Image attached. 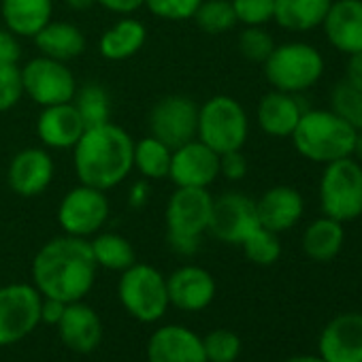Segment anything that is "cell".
<instances>
[{"instance_id":"cell-10","label":"cell","mask_w":362,"mask_h":362,"mask_svg":"<svg viewBox=\"0 0 362 362\" xmlns=\"http://www.w3.org/2000/svg\"><path fill=\"white\" fill-rule=\"evenodd\" d=\"M22 88L24 94L39 107L71 103L77 92V81L66 62L37 56L28 60L22 69Z\"/></svg>"},{"instance_id":"cell-11","label":"cell","mask_w":362,"mask_h":362,"mask_svg":"<svg viewBox=\"0 0 362 362\" xmlns=\"http://www.w3.org/2000/svg\"><path fill=\"white\" fill-rule=\"evenodd\" d=\"M109 211L107 192L79 184L62 197L58 205V224L64 235L90 239L107 224Z\"/></svg>"},{"instance_id":"cell-1","label":"cell","mask_w":362,"mask_h":362,"mask_svg":"<svg viewBox=\"0 0 362 362\" xmlns=\"http://www.w3.org/2000/svg\"><path fill=\"white\" fill-rule=\"evenodd\" d=\"M98 264L90 239L62 235L47 241L33 260V286L41 296L64 303L83 300L96 281Z\"/></svg>"},{"instance_id":"cell-13","label":"cell","mask_w":362,"mask_h":362,"mask_svg":"<svg viewBox=\"0 0 362 362\" xmlns=\"http://www.w3.org/2000/svg\"><path fill=\"white\" fill-rule=\"evenodd\" d=\"M260 226L256 214V201L241 192H224L214 199L211 220L207 233H211L218 241L228 245H241L250 233Z\"/></svg>"},{"instance_id":"cell-43","label":"cell","mask_w":362,"mask_h":362,"mask_svg":"<svg viewBox=\"0 0 362 362\" xmlns=\"http://www.w3.org/2000/svg\"><path fill=\"white\" fill-rule=\"evenodd\" d=\"M96 5L117 16H132L134 11L145 7V0H96Z\"/></svg>"},{"instance_id":"cell-42","label":"cell","mask_w":362,"mask_h":362,"mask_svg":"<svg viewBox=\"0 0 362 362\" xmlns=\"http://www.w3.org/2000/svg\"><path fill=\"white\" fill-rule=\"evenodd\" d=\"M66 305H69V303H64V300L43 296V298H41V324L58 326V322H60L62 315H64Z\"/></svg>"},{"instance_id":"cell-35","label":"cell","mask_w":362,"mask_h":362,"mask_svg":"<svg viewBox=\"0 0 362 362\" xmlns=\"http://www.w3.org/2000/svg\"><path fill=\"white\" fill-rule=\"evenodd\" d=\"M241 339L235 330L216 328L203 337V349L207 362H235L241 356Z\"/></svg>"},{"instance_id":"cell-4","label":"cell","mask_w":362,"mask_h":362,"mask_svg":"<svg viewBox=\"0 0 362 362\" xmlns=\"http://www.w3.org/2000/svg\"><path fill=\"white\" fill-rule=\"evenodd\" d=\"M214 197L207 188H175L166 201V243L179 256H194L209 228Z\"/></svg>"},{"instance_id":"cell-2","label":"cell","mask_w":362,"mask_h":362,"mask_svg":"<svg viewBox=\"0 0 362 362\" xmlns=\"http://www.w3.org/2000/svg\"><path fill=\"white\" fill-rule=\"evenodd\" d=\"M134 139L111 119L83 130L73 147V164L79 184L96 190H113L132 173Z\"/></svg>"},{"instance_id":"cell-20","label":"cell","mask_w":362,"mask_h":362,"mask_svg":"<svg viewBox=\"0 0 362 362\" xmlns=\"http://www.w3.org/2000/svg\"><path fill=\"white\" fill-rule=\"evenodd\" d=\"M320 28L339 54L362 52V0H332Z\"/></svg>"},{"instance_id":"cell-26","label":"cell","mask_w":362,"mask_h":362,"mask_svg":"<svg viewBox=\"0 0 362 362\" xmlns=\"http://www.w3.org/2000/svg\"><path fill=\"white\" fill-rule=\"evenodd\" d=\"M7 30L16 37H30L54 20V0H3L0 3Z\"/></svg>"},{"instance_id":"cell-45","label":"cell","mask_w":362,"mask_h":362,"mask_svg":"<svg viewBox=\"0 0 362 362\" xmlns=\"http://www.w3.org/2000/svg\"><path fill=\"white\" fill-rule=\"evenodd\" d=\"M147 201H149V186H147V181L145 179L143 181H136V184L128 192V205L132 209H141V207L147 205Z\"/></svg>"},{"instance_id":"cell-30","label":"cell","mask_w":362,"mask_h":362,"mask_svg":"<svg viewBox=\"0 0 362 362\" xmlns=\"http://www.w3.org/2000/svg\"><path fill=\"white\" fill-rule=\"evenodd\" d=\"M90 247L96 264L107 271L122 273L136 262L132 243L117 233H96L90 241Z\"/></svg>"},{"instance_id":"cell-32","label":"cell","mask_w":362,"mask_h":362,"mask_svg":"<svg viewBox=\"0 0 362 362\" xmlns=\"http://www.w3.org/2000/svg\"><path fill=\"white\" fill-rule=\"evenodd\" d=\"M192 20L207 35H224L237 26V16L230 0H203Z\"/></svg>"},{"instance_id":"cell-15","label":"cell","mask_w":362,"mask_h":362,"mask_svg":"<svg viewBox=\"0 0 362 362\" xmlns=\"http://www.w3.org/2000/svg\"><path fill=\"white\" fill-rule=\"evenodd\" d=\"M56 162L43 147H26L18 151L7 168L9 188L24 199L41 197L54 181Z\"/></svg>"},{"instance_id":"cell-3","label":"cell","mask_w":362,"mask_h":362,"mask_svg":"<svg viewBox=\"0 0 362 362\" xmlns=\"http://www.w3.org/2000/svg\"><path fill=\"white\" fill-rule=\"evenodd\" d=\"M290 139L305 160L328 164L354 153L356 128L332 109H305Z\"/></svg>"},{"instance_id":"cell-39","label":"cell","mask_w":362,"mask_h":362,"mask_svg":"<svg viewBox=\"0 0 362 362\" xmlns=\"http://www.w3.org/2000/svg\"><path fill=\"white\" fill-rule=\"evenodd\" d=\"M24 96L20 64H0V113L11 111Z\"/></svg>"},{"instance_id":"cell-21","label":"cell","mask_w":362,"mask_h":362,"mask_svg":"<svg viewBox=\"0 0 362 362\" xmlns=\"http://www.w3.org/2000/svg\"><path fill=\"white\" fill-rule=\"evenodd\" d=\"M256 214L260 226L279 235L300 222L305 214V199L292 186H273L256 201Z\"/></svg>"},{"instance_id":"cell-17","label":"cell","mask_w":362,"mask_h":362,"mask_svg":"<svg viewBox=\"0 0 362 362\" xmlns=\"http://www.w3.org/2000/svg\"><path fill=\"white\" fill-rule=\"evenodd\" d=\"M147 362H207L203 337L181 324H166L147 339Z\"/></svg>"},{"instance_id":"cell-47","label":"cell","mask_w":362,"mask_h":362,"mask_svg":"<svg viewBox=\"0 0 362 362\" xmlns=\"http://www.w3.org/2000/svg\"><path fill=\"white\" fill-rule=\"evenodd\" d=\"M284 362H326V360L320 354L317 356H313V354H300V356H292V358H288Z\"/></svg>"},{"instance_id":"cell-41","label":"cell","mask_w":362,"mask_h":362,"mask_svg":"<svg viewBox=\"0 0 362 362\" xmlns=\"http://www.w3.org/2000/svg\"><path fill=\"white\" fill-rule=\"evenodd\" d=\"M22 58L20 39L11 30H0V64H18Z\"/></svg>"},{"instance_id":"cell-22","label":"cell","mask_w":362,"mask_h":362,"mask_svg":"<svg viewBox=\"0 0 362 362\" xmlns=\"http://www.w3.org/2000/svg\"><path fill=\"white\" fill-rule=\"evenodd\" d=\"M86 124L73 103L41 107L37 119V134L49 149H73L83 134Z\"/></svg>"},{"instance_id":"cell-18","label":"cell","mask_w":362,"mask_h":362,"mask_svg":"<svg viewBox=\"0 0 362 362\" xmlns=\"http://www.w3.org/2000/svg\"><path fill=\"white\" fill-rule=\"evenodd\" d=\"M168 303L181 311H203L216 298V279L214 275L197 264L179 267L166 277Z\"/></svg>"},{"instance_id":"cell-23","label":"cell","mask_w":362,"mask_h":362,"mask_svg":"<svg viewBox=\"0 0 362 362\" xmlns=\"http://www.w3.org/2000/svg\"><path fill=\"white\" fill-rule=\"evenodd\" d=\"M303 111L305 109L296 98V94L271 90L260 98L256 119L264 134L275 139H286L294 132Z\"/></svg>"},{"instance_id":"cell-29","label":"cell","mask_w":362,"mask_h":362,"mask_svg":"<svg viewBox=\"0 0 362 362\" xmlns=\"http://www.w3.org/2000/svg\"><path fill=\"white\" fill-rule=\"evenodd\" d=\"M170 156H173V147H168L153 134H147L145 139L134 141L132 168H136L141 177L147 181L166 179L170 168Z\"/></svg>"},{"instance_id":"cell-19","label":"cell","mask_w":362,"mask_h":362,"mask_svg":"<svg viewBox=\"0 0 362 362\" xmlns=\"http://www.w3.org/2000/svg\"><path fill=\"white\" fill-rule=\"evenodd\" d=\"M58 334L62 339V343L75 351V354H92L98 349V345L103 343V320L96 313L94 307L86 305L83 300H75L69 303L64 309L62 320L58 322Z\"/></svg>"},{"instance_id":"cell-28","label":"cell","mask_w":362,"mask_h":362,"mask_svg":"<svg viewBox=\"0 0 362 362\" xmlns=\"http://www.w3.org/2000/svg\"><path fill=\"white\" fill-rule=\"evenodd\" d=\"M303 252L315 262H328L339 256L345 243V228L341 222L322 216L313 220L303 233Z\"/></svg>"},{"instance_id":"cell-40","label":"cell","mask_w":362,"mask_h":362,"mask_svg":"<svg viewBox=\"0 0 362 362\" xmlns=\"http://www.w3.org/2000/svg\"><path fill=\"white\" fill-rule=\"evenodd\" d=\"M220 175H224L228 181H241L247 175V158L241 149L226 151L220 156Z\"/></svg>"},{"instance_id":"cell-9","label":"cell","mask_w":362,"mask_h":362,"mask_svg":"<svg viewBox=\"0 0 362 362\" xmlns=\"http://www.w3.org/2000/svg\"><path fill=\"white\" fill-rule=\"evenodd\" d=\"M41 292L33 284L0 286V347L24 341L41 324Z\"/></svg>"},{"instance_id":"cell-31","label":"cell","mask_w":362,"mask_h":362,"mask_svg":"<svg viewBox=\"0 0 362 362\" xmlns=\"http://www.w3.org/2000/svg\"><path fill=\"white\" fill-rule=\"evenodd\" d=\"M71 103L81 115L86 128L105 124L111 117V98L107 90L98 83H86L81 88L77 86V92Z\"/></svg>"},{"instance_id":"cell-48","label":"cell","mask_w":362,"mask_h":362,"mask_svg":"<svg viewBox=\"0 0 362 362\" xmlns=\"http://www.w3.org/2000/svg\"><path fill=\"white\" fill-rule=\"evenodd\" d=\"M358 158V162H362V128L356 130V139H354V153Z\"/></svg>"},{"instance_id":"cell-7","label":"cell","mask_w":362,"mask_h":362,"mask_svg":"<svg viewBox=\"0 0 362 362\" xmlns=\"http://www.w3.org/2000/svg\"><path fill=\"white\" fill-rule=\"evenodd\" d=\"M317 194L324 216L341 224L358 220L362 216V164L351 156L324 164Z\"/></svg>"},{"instance_id":"cell-36","label":"cell","mask_w":362,"mask_h":362,"mask_svg":"<svg viewBox=\"0 0 362 362\" xmlns=\"http://www.w3.org/2000/svg\"><path fill=\"white\" fill-rule=\"evenodd\" d=\"M275 49L273 35L264 26H245L239 35V52L250 62H264Z\"/></svg>"},{"instance_id":"cell-33","label":"cell","mask_w":362,"mask_h":362,"mask_svg":"<svg viewBox=\"0 0 362 362\" xmlns=\"http://www.w3.org/2000/svg\"><path fill=\"white\" fill-rule=\"evenodd\" d=\"M243 247V254L250 262L258 264V267H271L279 260L281 256V241H279V235L264 228V226H258L254 233H250L245 237V241L241 243Z\"/></svg>"},{"instance_id":"cell-27","label":"cell","mask_w":362,"mask_h":362,"mask_svg":"<svg viewBox=\"0 0 362 362\" xmlns=\"http://www.w3.org/2000/svg\"><path fill=\"white\" fill-rule=\"evenodd\" d=\"M332 0H275V16L279 28L288 33H311L322 26Z\"/></svg>"},{"instance_id":"cell-24","label":"cell","mask_w":362,"mask_h":362,"mask_svg":"<svg viewBox=\"0 0 362 362\" xmlns=\"http://www.w3.org/2000/svg\"><path fill=\"white\" fill-rule=\"evenodd\" d=\"M147 41V28L143 22L122 16L111 28H107L98 39V54L105 60L122 62L128 58H134Z\"/></svg>"},{"instance_id":"cell-38","label":"cell","mask_w":362,"mask_h":362,"mask_svg":"<svg viewBox=\"0 0 362 362\" xmlns=\"http://www.w3.org/2000/svg\"><path fill=\"white\" fill-rule=\"evenodd\" d=\"M203 0H145V7L151 16L168 22L192 20Z\"/></svg>"},{"instance_id":"cell-14","label":"cell","mask_w":362,"mask_h":362,"mask_svg":"<svg viewBox=\"0 0 362 362\" xmlns=\"http://www.w3.org/2000/svg\"><path fill=\"white\" fill-rule=\"evenodd\" d=\"M220 177V153L192 139L173 149L168 179L175 188H209Z\"/></svg>"},{"instance_id":"cell-12","label":"cell","mask_w":362,"mask_h":362,"mask_svg":"<svg viewBox=\"0 0 362 362\" xmlns=\"http://www.w3.org/2000/svg\"><path fill=\"white\" fill-rule=\"evenodd\" d=\"M197 124L199 105L184 94H168L149 111V132L173 149L197 139Z\"/></svg>"},{"instance_id":"cell-8","label":"cell","mask_w":362,"mask_h":362,"mask_svg":"<svg viewBox=\"0 0 362 362\" xmlns=\"http://www.w3.org/2000/svg\"><path fill=\"white\" fill-rule=\"evenodd\" d=\"M117 298L122 307L143 324L158 322L170 307L166 277L156 267L145 262H134L122 271L117 281Z\"/></svg>"},{"instance_id":"cell-37","label":"cell","mask_w":362,"mask_h":362,"mask_svg":"<svg viewBox=\"0 0 362 362\" xmlns=\"http://www.w3.org/2000/svg\"><path fill=\"white\" fill-rule=\"evenodd\" d=\"M237 24L267 26L275 16V0H230Z\"/></svg>"},{"instance_id":"cell-34","label":"cell","mask_w":362,"mask_h":362,"mask_svg":"<svg viewBox=\"0 0 362 362\" xmlns=\"http://www.w3.org/2000/svg\"><path fill=\"white\" fill-rule=\"evenodd\" d=\"M330 109L356 130L362 128V86L341 79L330 92Z\"/></svg>"},{"instance_id":"cell-25","label":"cell","mask_w":362,"mask_h":362,"mask_svg":"<svg viewBox=\"0 0 362 362\" xmlns=\"http://www.w3.org/2000/svg\"><path fill=\"white\" fill-rule=\"evenodd\" d=\"M37 49L41 56L69 62L79 58L86 52V35L81 33L79 26L71 22H47L37 35H35Z\"/></svg>"},{"instance_id":"cell-16","label":"cell","mask_w":362,"mask_h":362,"mask_svg":"<svg viewBox=\"0 0 362 362\" xmlns=\"http://www.w3.org/2000/svg\"><path fill=\"white\" fill-rule=\"evenodd\" d=\"M317 351L326 362H362V313L334 315L320 334Z\"/></svg>"},{"instance_id":"cell-46","label":"cell","mask_w":362,"mask_h":362,"mask_svg":"<svg viewBox=\"0 0 362 362\" xmlns=\"http://www.w3.org/2000/svg\"><path fill=\"white\" fill-rule=\"evenodd\" d=\"M64 3L73 11H88V9H92L96 5V0H64Z\"/></svg>"},{"instance_id":"cell-44","label":"cell","mask_w":362,"mask_h":362,"mask_svg":"<svg viewBox=\"0 0 362 362\" xmlns=\"http://www.w3.org/2000/svg\"><path fill=\"white\" fill-rule=\"evenodd\" d=\"M345 81L354 83V86H362V52L358 54H349L347 62H345Z\"/></svg>"},{"instance_id":"cell-6","label":"cell","mask_w":362,"mask_h":362,"mask_svg":"<svg viewBox=\"0 0 362 362\" xmlns=\"http://www.w3.org/2000/svg\"><path fill=\"white\" fill-rule=\"evenodd\" d=\"M250 136V117L243 105L226 94L211 96L199 107L197 139L216 153L243 149Z\"/></svg>"},{"instance_id":"cell-5","label":"cell","mask_w":362,"mask_h":362,"mask_svg":"<svg viewBox=\"0 0 362 362\" xmlns=\"http://www.w3.org/2000/svg\"><path fill=\"white\" fill-rule=\"evenodd\" d=\"M262 64L264 77L271 88L288 94L307 92L324 77L326 71V62L320 49L303 41L275 45V49Z\"/></svg>"}]
</instances>
